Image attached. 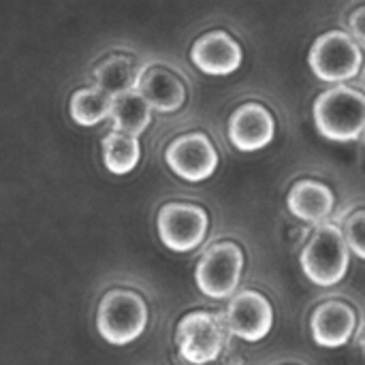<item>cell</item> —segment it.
<instances>
[{
  "label": "cell",
  "instance_id": "6da1fadb",
  "mask_svg": "<svg viewBox=\"0 0 365 365\" xmlns=\"http://www.w3.org/2000/svg\"><path fill=\"white\" fill-rule=\"evenodd\" d=\"M314 126L331 141H355L365 133V94L349 86L325 90L314 103Z\"/></svg>",
  "mask_w": 365,
  "mask_h": 365
},
{
  "label": "cell",
  "instance_id": "7a4b0ae2",
  "mask_svg": "<svg viewBox=\"0 0 365 365\" xmlns=\"http://www.w3.org/2000/svg\"><path fill=\"white\" fill-rule=\"evenodd\" d=\"M302 269L319 287H334L349 274L351 250L344 242L342 229L336 225H321L306 248L302 250Z\"/></svg>",
  "mask_w": 365,
  "mask_h": 365
},
{
  "label": "cell",
  "instance_id": "3957f363",
  "mask_svg": "<svg viewBox=\"0 0 365 365\" xmlns=\"http://www.w3.org/2000/svg\"><path fill=\"white\" fill-rule=\"evenodd\" d=\"M148 325L145 299L130 289H111L103 295L96 312L98 334L111 344L137 340Z\"/></svg>",
  "mask_w": 365,
  "mask_h": 365
},
{
  "label": "cell",
  "instance_id": "277c9868",
  "mask_svg": "<svg viewBox=\"0 0 365 365\" xmlns=\"http://www.w3.org/2000/svg\"><path fill=\"white\" fill-rule=\"evenodd\" d=\"M308 62L319 79L342 83L359 75L364 53L351 34L342 30H329L312 43Z\"/></svg>",
  "mask_w": 365,
  "mask_h": 365
},
{
  "label": "cell",
  "instance_id": "5b68a950",
  "mask_svg": "<svg viewBox=\"0 0 365 365\" xmlns=\"http://www.w3.org/2000/svg\"><path fill=\"white\" fill-rule=\"evenodd\" d=\"M180 355L195 365L216 361L227 342V327L220 314L195 310L182 317L175 331Z\"/></svg>",
  "mask_w": 365,
  "mask_h": 365
},
{
  "label": "cell",
  "instance_id": "8992f818",
  "mask_svg": "<svg viewBox=\"0 0 365 365\" xmlns=\"http://www.w3.org/2000/svg\"><path fill=\"white\" fill-rule=\"evenodd\" d=\"M244 252L235 242L212 244L197 263V287L212 299L231 297L242 280Z\"/></svg>",
  "mask_w": 365,
  "mask_h": 365
},
{
  "label": "cell",
  "instance_id": "52a82bcc",
  "mask_svg": "<svg viewBox=\"0 0 365 365\" xmlns=\"http://www.w3.org/2000/svg\"><path fill=\"white\" fill-rule=\"evenodd\" d=\"M156 222L165 246L178 252H188L201 246L210 227L207 212L201 205L184 201L165 203L158 212Z\"/></svg>",
  "mask_w": 365,
  "mask_h": 365
},
{
  "label": "cell",
  "instance_id": "ba28073f",
  "mask_svg": "<svg viewBox=\"0 0 365 365\" xmlns=\"http://www.w3.org/2000/svg\"><path fill=\"white\" fill-rule=\"evenodd\" d=\"M222 321L227 331L235 338H242L246 342H259L272 331L274 310L269 299L259 291H240L231 297Z\"/></svg>",
  "mask_w": 365,
  "mask_h": 365
},
{
  "label": "cell",
  "instance_id": "9c48e42d",
  "mask_svg": "<svg viewBox=\"0 0 365 365\" xmlns=\"http://www.w3.org/2000/svg\"><path fill=\"white\" fill-rule=\"evenodd\" d=\"M167 165L188 182L207 180L218 167V152L205 133H184L165 152Z\"/></svg>",
  "mask_w": 365,
  "mask_h": 365
},
{
  "label": "cell",
  "instance_id": "30bf717a",
  "mask_svg": "<svg viewBox=\"0 0 365 365\" xmlns=\"http://www.w3.org/2000/svg\"><path fill=\"white\" fill-rule=\"evenodd\" d=\"M276 135V120L261 103L240 105L229 120V139L242 152H257L272 143Z\"/></svg>",
  "mask_w": 365,
  "mask_h": 365
},
{
  "label": "cell",
  "instance_id": "8fae6325",
  "mask_svg": "<svg viewBox=\"0 0 365 365\" xmlns=\"http://www.w3.org/2000/svg\"><path fill=\"white\" fill-rule=\"evenodd\" d=\"M190 58L207 75H229L240 68L244 53L240 43L229 32L212 30L195 41Z\"/></svg>",
  "mask_w": 365,
  "mask_h": 365
},
{
  "label": "cell",
  "instance_id": "7c38bea8",
  "mask_svg": "<svg viewBox=\"0 0 365 365\" xmlns=\"http://www.w3.org/2000/svg\"><path fill=\"white\" fill-rule=\"evenodd\" d=\"M135 90L158 111H175L186 101V86L180 75L160 64L139 68Z\"/></svg>",
  "mask_w": 365,
  "mask_h": 365
},
{
  "label": "cell",
  "instance_id": "4fadbf2b",
  "mask_svg": "<svg viewBox=\"0 0 365 365\" xmlns=\"http://www.w3.org/2000/svg\"><path fill=\"white\" fill-rule=\"evenodd\" d=\"M357 327L355 310L344 302H325L321 304L310 319L312 338L319 346L340 349L344 346Z\"/></svg>",
  "mask_w": 365,
  "mask_h": 365
},
{
  "label": "cell",
  "instance_id": "5bb4252c",
  "mask_svg": "<svg viewBox=\"0 0 365 365\" xmlns=\"http://www.w3.org/2000/svg\"><path fill=\"white\" fill-rule=\"evenodd\" d=\"M287 203L295 218L321 227L331 216L336 197L327 184L317 180H302L291 188Z\"/></svg>",
  "mask_w": 365,
  "mask_h": 365
},
{
  "label": "cell",
  "instance_id": "9a60e30c",
  "mask_svg": "<svg viewBox=\"0 0 365 365\" xmlns=\"http://www.w3.org/2000/svg\"><path fill=\"white\" fill-rule=\"evenodd\" d=\"M137 75H139L137 62L126 53H111L94 68L98 88L105 90L111 98L128 90H135Z\"/></svg>",
  "mask_w": 365,
  "mask_h": 365
},
{
  "label": "cell",
  "instance_id": "2e32d148",
  "mask_svg": "<svg viewBox=\"0 0 365 365\" xmlns=\"http://www.w3.org/2000/svg\"><path fill=\"white\" fill-rule=\"evenodd\" d=\"M109 115L113 120L115 130L137 137L141 130L148 128L152 120V107L137 90H128L124 94L113 96Z\"/></svg>",
  "mask_w": 365,
  "mask_h": 365
},
{
  "label": "cell",
  "instance_id": "e0dca14e",
  "mask_svg": "<svg viewBox=\"0 0 365 365\" xmlns=\"http://www.w3.org/2000/svg\"><path fill=\"white\" fill-rule=\"evenodd\" d=\"M141 156V145L139 139L120 130H111L103 139V160L105 167L118 175L128 173L137 167Z\"/></svg>",
  "mask_w": 365,
  "mask_h": 365
},
{
  "label": "cell",
  "instance_id": "ac0fdd59",
  "mask_svg": "<svg viewBox=\"0 0 365 365\" xmlns=\"http://www.w3.org/2000/svg\"><path fill=\"white\" fill-rule=\"evenodd\" d=\"M111 103H113V98L105 90H101L98 86H92V88L75 90L71 96L68 109L77 124L94 126L96 122L105 120L111 113Z\"/></svg>",
  "mask_w": 365,
  "mask_h": 365
},
{
  "label": "cell",
  "instance_id": "d6986e66",
  "mask_svg": "<svg viewBox=\"0 0 365 365\" xmlns=\"http://www.w3.org/2000/svg\"><path fill=\"white\" fill-rule=\"evenodd\" d=\"M342 235H344V242H346L349 250L365 261V210L351 214L344 220Z\"/></svg>",
  "mask_w": 365,
  "mask_h": 365
},
{
  "label": "cell",
  "instance_id": "ffe728a7",
  "mask_svg": "<svg viewBox=\"0 0 365 365\" xmlns=\"http://www.w3.org/2000/svg\"><path fill=\"white\" fill-rule=\"evenodd\" d=\"M349 28H351V36L365 45V6H359L351 13Z\"/></svg>",
  "mask_w": 365,
  "mask_h": 365
},
{
  "label": "cell",
  "instance_id": "44dd1931",
  "mask_svg": "<svg viewBox=\"0 0 365 365\" xmlns=\"http://www.w3.org/2000/svg\"><path fill=\"white\" fill-rule=\"evenodd\" d=\"M359 344H361V351H364V353H365V331H364V336L359 338Z\"/></svg>",
  "mask_w": 365,
  "mask_h": 365
}]
</instances>
